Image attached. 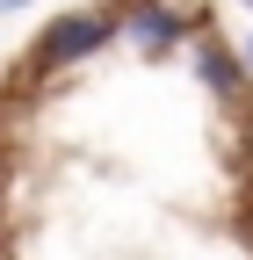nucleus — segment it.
Segmentation results:
<instances>
[{
  "instance_id": "obj_2",
  "label": "nucleus",
  "mask_w": 253,
  "mask_h": 260,
  "mask_svg": "<svg viewBox=\"0 0 253 260\" xmlns=\"http://www.w3.org/2000/svg\"><path fill=\"white\" fill-rule=\"evenodd\" d=\"M116 29H131L138 58H167L181 37H196L210 29V8H167V0H138L131 15H116Z\"/></svg>"
},
{
  "instance_id": "obj_4",
  "label": "nucleus",
  "mask_w": 253,
  "mask_h": 260,
  "mask_svg": "<svg viewBox=\"0 0 253 260\" xmlns=\"http://www.w3.org/2000/svg\"><path fill=\"white\" fill-rule=\"evenodd\" d=\"M246 8H253V0H246ZM246 73H253V44H246Z\"/></svg>"
},
{
  "instance_id": "obj_1",
  "label": "nucleus",
  "mask_w": 253,
  "mask_h": 260,
  "mask_svg": "<svg viewBox=\"0 0 253 260\" xmlns=\"http://www.w3.org/2000/svg\"><path fill=\"white\" fill-rule=\"evenodd\" d=\"M109 37H116V8H73V15H51L22 73H66V65L94 58Z\"/></svg>"
},
{
  "instance_id": "obj_3",
  "label": "nucleus",
  "mask_w": 253,
  "mask_h": 260,
  "mask_svg": "<svg viewBox=\"0 0 253 260\" xmlns=\"http://www.w3.org/2000/svg\"><path fill=\"white\" fill-rule=\"evenodd\" d=\"M188 65H196V80H203V87H210L225 109H239V102H246V58H239L225 37L196 29V51H188Z\"/></svg>"
}]
</instances>
